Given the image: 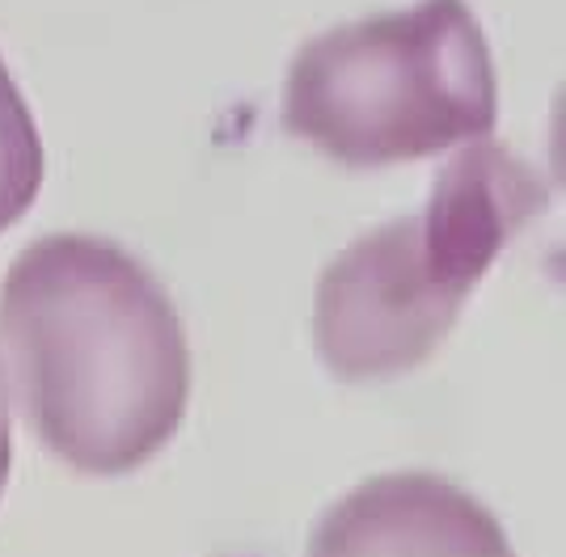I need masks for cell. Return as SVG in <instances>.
I'll return each instance as SVG.
<instances>
[{"mask_svg": "<svg viewBox=\"0 0 566 557\" xmlns=\"http://www.w3.org/2000/svg\"><path fill=\"white\" fill-rule=\"evenodd\" d=\"M9 464H13V440H9V389H4V371H0V494L9 482Z\"/></svg>", "mask_w": 566, "mask_h": 557, "instance_id": "6", "label": "cell"}, {"mask_svg": "<svg viewBox=\"0 0 566 557\" xmlns=\"http://www.w3.org/2000/svg\"><path fill=\"white\" fill-rule=\"evenodd\" d=\"M280 123L343 169L423 161L499 123V76L470 0H415L308 39L283 72Z\"/></svg>", "mask_w": 566, "mask_h": 557, "instance_id": "3", "label": "cell"}, {"mask_svg": "<svg viewBox=\"0 0 566 557\" xmlns=\"http://www.w3.org/2000/svg\"><path fill=\"white\" fill-rule=\"evenodd\" d=\"M43 136L22 85L0 60V232H9L43 190Z\"/></svg>", "mask_w": 566, "mask_h": 557, "instance_id": "5", "label": "cell"}, {"mask_svg": "<svg viewBox=\"0 0 566 557\" xmlns=\"http://www.w3.org/2000/svg\"><path fill=\"white\" fill-rule=\"evenodd\" d=\"M542 211L545 182L524 157L491 139L461 144L419 208L331 258L313 292L317 359L347 385L427 364L507 241Z\"/></svg>", "mask_w": 566, "mask_h": 557, "instance_id": "2", "label": "cell"}, {"mask_svg": "<svg viewBox=\"0 0 566 557\" xmlns=\"http://www.w3.org/2000/svg\"><path fill=\"white\" fill-rule=\"evenodd\" d=\"M0 347L30 431L81 473H132L182 427V317L140 258L106 237L51 232L13 258Z\"/></svg>", "mask_w": 566, "mask_h": 557, "instance_id": "1", "label": "cell"}, {"mask_svg": "<svg viewBox=\"0 0 566 557\" xmlns=\"http://www.w3.org/2000/svg\"><path fill=\"white\" fill-rule=\"evenodd\" d=\"M305 557H516L491 511L449 477L380 473L313 524Z\"/></svg>", "mask_w": 566, "mask_h": 557, "instance_id": "4", "label": "cell"}]
</instances>
